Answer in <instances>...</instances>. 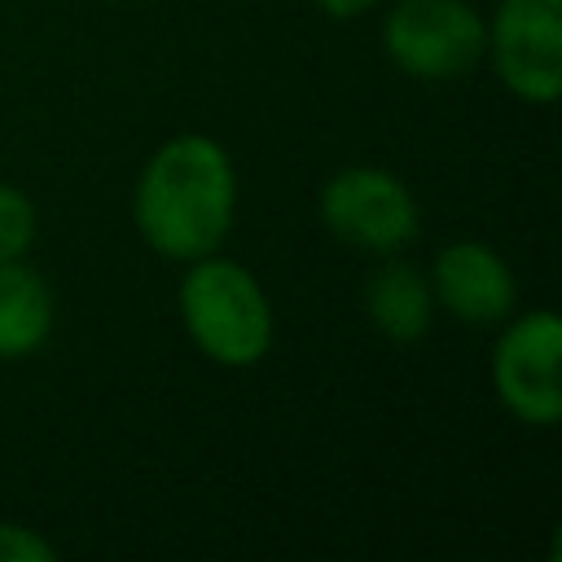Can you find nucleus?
<instances>
[{
  "mask_svg": "<svg viewBox=\"0 0 562 562\" xmlns=\"http://www.w3.org/2000/svg\"><path fill=\"white\" fill-rule=\"evenodd\" d=\"M237 220V162L206 132L162 140L132 189V224L140 241L171 263L202 259L224 246Z\"/></svg>",
  "mask_w": 562,
  "mask_h": 562,
  "instance_id": "obj_1",
  "label": "nucleus"
},
{
  "mask_svg": "<svg viewBox=\"0 0 562 562\" xmlns=\"http://www.w3.org/2000/svg\"><path fill=\"white\" fill-rule=\"evenodd\" d=\"M176 312L198 356L220 369H255L277 342V312L263 281L220 250L184 263Z\"/></svg>",
  "mask_w": 562,
  "mask_h": 562,
  "instance_id": "obj_2",
  "label": "nucleus"
},
{
  "mask_svg": "<svg viewBox=\"0 0 562 562\" xmlns=\"http://www.w3.org/2000/svg\"><path fill=\"white\" fill-rule=\"evenodd\" d=\"M382 53L422 83H452L483 66L487 18L470 0H395L382 18Z\"/></svg>",
  "mask_w": 562,
  "mask_h": 562,
  "instance_id": "obj_3",
  "label": "nucleus"
},
{
  "mask_svg": "<svg viewBox=\"0 0 562 562\" xmlns=\"http://www.w3.org/2000/svg\"><path fill=\"white\" fill-rule=\"evenodd\" d=\"M321 224L364 255H404L422 233V202L404 176L378 162L338 167L316 198Z\"/></svg>",
  "mask_w": 562,
  "mask_h": 562,
  "instance_id": "obj_4",
  "label": "nucleus"
},
{
  "mask_svg": "<svg viewBox=\"0 0 562 562\" xmlns=\"http://www.w3.org/2000/svg\"><path fill=\"white\" fill-rule=\"evenodd\" d=\"M492 391L522 426L553 430L562 422V321L553 307H527L496 325Z\"/></svg>",
  "mask_w": 562,
  "mask_h": 562,
  "instance_id": "obj_5",
  "label": "nucleus"
},
{
  "mask_svg": "<svg viewBox=\"0 0 562 562\" xmlns=\"http://www.w3.org/2000/svg\"><path fill=\"white\" fill-rule=\"evenodd\" d=\"M483 57L509 97L553 105L562 92V0H496Z\"/></svg>",
  "mask_w": 562,
  "mask_h": 562,
  "instance_id": "obj_6",
  "label": "nucleus"
},
{
  "mask_svg": "<svg viewBox=\"0 0 562 562\" xmlns=\"http://www.w3.org/2000/svg\"><path fill=\"white\" fill-rule=\"evenodd\" d=\"M426 277L435 307L470 329H496L505 316L518 312V277L509 259L479 237L439 246Z\"/></svg>",
  "mask_w": 562,
  "mask_h": 562,
  "instance_id": "obj_7",
  "label": "nucleus"
},
{
  "mask_svg": "<svg viewBox=\"0 0 562 562\" xmlns=\"http://www.w3.org/2000/svg\"><path fill=\"white\" fill-rule=\"evenodd\" d=\"M435 312L439 307H435L426 268H417L400 255H382V263L364 277V316H369L373 334H382L386 342L426 338L435 325Z\"/></svg>",
  "mask_w": 562,
  "mask_h": 562,
  "instance_id": "obj_8",
  "label": "nucleus"
},
{
  "mask_svg": "<svg viewBox=\"0 0 562 562\" xmlns=\"http://www.w3.org/2000/svg\"><path fill=\"white\" fill-rule=\"evenodd\" d=\"M57 303L44 272L26 259L0 263V360H26L53 338Z\"/></svg>",
  "mask_w": 562,
  "mask_h": 562,
  "instance_id": "obj_9",
  "label": "nucleus"
},
{
  "mask_svg": "<svg viewBox=\"0 0 562 562\" xmlns=\"http://www.w3.org/2000/svg\"><path fill=\"white\" fill-rule=\"evenodd\" d=\"M40 237V211L26 189L0 180V263L26 259Z\"/></svg>",
  "mask_w": 562,
  "mask_h": 562,
  "instance_id": "obj_10",
  "label": "nucleus"
},
{
  "mask_svg": "<svg viewBox=\"0 0 562 562\" xmlns=\"http://www.w3.org/2000/svg\"><path fill=\"white\" fill-rule=\"evenodd\" d=\"M0 562H57V544L22 522H0Z\"/></svg>",
  "mask_w": 562,
  "mask_h": 562,
  "instance_id": "obj_11",
  "label": "nucleus"
},
{
  "mask_svg": "<svg viewBox=\"0 0 562 562\" xmlns=\"http://www.w3.org/2000/svg\"><path fill=\"white\" fill-rule=\"evenodd\" d=\"M312 4L334 22H351V18H364L378 9V0H312Z\"/></svg>",
  "mask_w": 562,
  "mask_h": 562,
  "instance_id": "obj_12",
  "label": "nucleus"
}]
</instances>
